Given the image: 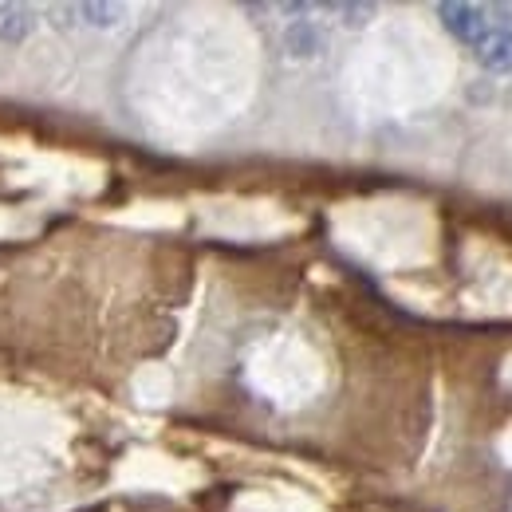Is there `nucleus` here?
<instances>
[{"label": "nucleus", "instance_id": "f03ea898", "mask_svg": "<svg viewBox=\"0 0 512 512\" xmlns=\"http://www.w3.org/2000/svg\"><path fill=\"white\" fill-rule=\"evenodd\" d=\"M473 52H477L481 67H489V71H512V16L497 12L493 28L485 32V40Z\"/></svg>", "mask_w": 512, "mask_h": 512}, {"label": "nucleus", "instance_id": "f257e3e1", "mask_svg": "<svg viewBox=\"0 0 512 512\" xmlns=\"http://www.w3.org/2000/svg\"><path fill=\"white\" fill-rule=\"evenodd\" d=\"M438 16H442V24H446L449 36H453V40H461V44H469V48H477V44L485 40V32L493 28L489 8H481V4L446 0V4H438Z\"/></svg>", "mask_w": 512, "mask_h": 512}, {"label": "nucleus", "instance_id": "20e7f679", "mask_svg": "<svg viewBox=\"0 0 512 512\" xmlns=\"http://www.w3.org/2000/svg\"><path fill=\"white\" fill-rule=\"evenodd\" d=\"M32 32V16L24 8H12V4H0V40L16 44Z\"/></svg>", "mask_w": 512, "mask_h": 512}, {"label": "nucleus", "instance_id": "423d86ee", "mask_svg": "<svg viewBox=\"0 0 512 512\" xmlns=\"http://www.w3.org/2000/svg\"><path fill=\"white\" fill-rule=\"evenodd\" d=\"M331 12H339V16H347V24H363L371 12H375V4H335Z\"/></svg>", "mask_w": 512, "mask_h": 512}, {"label": "nucleus", "instance_id": "7ed1b4c3", "mask_svg": "<svg viewBox=\"0 0 512 512\" xmlns=\"http://www.w3.org/2000/svg\"><path fill=\"white\" fill-rule=\"evenodd\" d=\"M67 12L79 16V20L91 24V28H111V24H119V16H123L119 4H71Z\"/></svg>", "mask_w": 512, "mask_h": 512}, {"label": "nucleus", "instance_id": "39448f33", "mask_svg": "<svg viewBox=\"0 0 512 512\" xmlns=\"http://www.w3.org/2000/svg\"><path fill=\"white\" fill-rule=\"evenodd\" d=\"M288 52H292V56H316V52H320V32H316V24L296 20V24L288 28Z\"/></svg>", "mask_w": 512, "mask_h": 512}]
</instances>
